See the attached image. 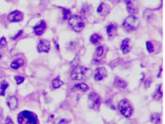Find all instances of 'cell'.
<instances>
[{"mask_svg": "<svg viewBox=\"0 0 165 124\" xmlns=\"http://www.w3.org/2000/svg\"><path fill=\"white\" fill-rule=\"evenodd\" d=\"M15 80H16V81L17 84L20 85V84H22V83L24 81L25 78L23 77H20V76H16L15 77Z\"/></svg>", "mask_w": 165, "mask_h": 124, "instance_id": "obj_25", "label": "cell"}, {"mask_svg": "<svg viewBox=\"0 0 165 124\" xmlns=\"http://www.w3.org/2000/svg\"><path fill=\"white\" fill-rule=\"evenodd\" d=\"M6 1L7 2H10V1H11V0H6Z\"/></svg>", "mask_w": 165, "mask_h": 124, "instance_id": "obj_33", "label": "cell"}, {"mask_svg": "<svg viewBox=\"0 0 165 124\" xmlns=\"http://www.w3.org/2000/svg\"><path fill=\"white\" fill-rule=\"evenodd\" d=\"M118 109L121 113L127 118L130 117L133 114V107L128 100L123 99L118 103Z\"/></svg>", "mask_w": 165, "mask_h": 124, "instance_id": "obj_4", "label": "cell"}, {"mask_svg": "<svg viewBox=\"0 0 165 124\" xmlns=\"http://www.w3.org/2000/svg\"><path fill=\"white\" fill-rule=\"evenodd\" d=\"M107 71L104 67H98L97 68L94 75V78L96 81H101L106 77Z\"/></svg>", "mask_w": 165, "mask_h": 124, "instance_id": "obj_8", "label": "cell"}, {"mask_svg": "<svg viewBox=\"0 0 165 124\" xmlns=\"http://www.w3.org/2000/svg\"><path fill=\"white\" fill-rule=\"evenodd\" d=\"M89 99L91 102V107L96 109L97 108H99L101 104V99L100 96L95 92H91L89 94Z\"/></svg>", "mask_w": 165, "mask_h": 124, "instance_id": "obj_6", "label": "cell"}, {"mask_svg": "<svg viewBox=\"0 0 165 124\" xmlns=\"http://www.w3.org/2000/svg\"><path fill=\"white\" fill-rule=\"evenodd\" d=\"M101 39H102V37L98 34H93L91 36V38H90V41H91V42L93 44H98L101 41Z\"/></svg>", "mask_w": 165, "mask_h": 124, "instance_id": "obj_20", "label": "cell"}, {"mask_svg": "<svg viewBox=\"0 0 165 124\" xmlns=\"http://www.w3.org/2000/svg\"><path fill=\"white\" fill-rule=\"evenodd\" d=\"M2 55L0 54V58H2Z\"/></svg>", "mask_w": 165, "mask_h": 124, "instance_id": "obj_32", "label": "cell"}, {"mask_svg": "<svg viewBox=\"0 0 165 124\" xmlns=\"http://www.w3.org/2000/svg\"><path fill=\"white\" fill-rule=\"evenodd\" d=\"M58 124H69V122L66 119H61Z\"/></svg>", "mask_w": 165, "mask_h": 124, "instance_id": "obj_29", "label": "cell"}, {"mask_svg": "<svg viewBox=\"0 0 165 124\" xmlns=\"http://www.w3.org/2000/svg\"><path fill=\"white\" fill-rule=\"evenodd\" d=\"M146 47H147V50L149 52H150L151 53V52H154V46L151 42L148 41V42L146 43Z\"/></svg>", "mask_w": 165, "mask_h": 124, "instance_id": "obj_24", "label": "cell"}, {"mask_svg": "<svg viewBox=\"0 0 165 124\" xmlns=\"http://www.w3.org/2000/svg\"><path fill=\"white\" fill-rule=\"evenodd\" d=\"M87 69L82 66H77L71 72L70 77L73 80H81L83 79Z\"/></svg>", "mask_w": 165, "mask_h": 124, "instance_id": "obj_5", "label": "cell"}, {"mask_svg": "<svg viewBox=\"0 0 165 124\" xmlns=\"http://www.w3.org/2000/svg\"><path fill=\"white\" fill-rule=\"evenodd\" d=\"M9 85L6 81H2L0 84V96H4L5 92L7 88L8 87Z\"/></svg>", "mask_w": 165, "mask_h": 124, "instance_id": "obj_19", "label": "cell"}, {"mask_svg": "<svg viewBox=\"0 0 165 124\" xmlns=\"http://www.w3.org/2000/svg\"><path fill=\"white\" fill-rule=\"evenodd\" d=\"M150 121L152 123L155 124H160L161 123V115L159 113H155L151 115Z\"/></svg>", "mask_w": 165, "mask_h": 124, "instance_id": "obj_17", "label": "cell"}, {"mask_svg": "<svg viewBox=\"0 0 165 124\" xmlns=\"http://www.w3.org/2000/svg\"><path fill=\"white\" fill-rule=\"evenodd\" d=\"M125 3L127 7V10L130 13H137V8L136 4L133 3V0H125Z\"/></svg>", "mask_w": 165, "mask_h": 124, "instance_id": "obj_13", "label": "cell"}, {"mask_svg": "<svg viewBox=\"0 0 165 124\" xmlns=\"http://www.w3.org/2000/svg\"><path fill=\"white\" fill-rule=\"evenodd\" d=\"M7 104L11 110L16 109L18 106V100L15 96H10L7 100Z\"/></svg>", "mask_w": 165, "mask_h": 124, "instance_id": "obj_12", "label": "cell"}, {"mask_svg": "<svg viewBox=\"0 0 165 124\" xmlns=\"http://www.w3.org/2000/svg\"><path fill=\"white\" fill-rule=\"evenodd\" d=\"M75 88L80 90L81 92H87L89 90V87L87 84H83V83H81V84H78L75 85Z\"/></svg>", "mask_w": 165, "mask_h": 124, "instance_id": "obj_21", "label": "cell"}, {"mask_svg": "<svg viewBox=\"0 0 165 124\" xmlns=\"http://www.w3.org/2000/svg\"><path fill=\"white\" fill-rule=\"evenodd\" d=\"M104 54V48L102 46H99L97 47L96 49V55L98 56V57H100L102 56Z\"/></svg>", "mask_w": 165, "mask_h": 124, "instance_id": "obj_22", "label": "cell"}, {"mask_svg": "<svg viewBox=\"0 0 165 124\" xmlns=\"http://www.w3.org/2000/svg\"><path fill=\"white\" fill-rule=\"evenodd\" d=\"M158 92L159 93V94L160 96H163V85H160L159 87H158Z\"/></svg>", "mask_w": 165, "mask_h": 124, "instance_id": "obj_28", "label": "cell"}, {"mask_svg": "<svg viewBox=\"0 0 165 124\" xmlns=\"http://www.w3.org/2000/svg\"><path fill=\"white\" fill-rule=\"evenodd\" d=\"M69 23L72 29L76 32H81L85 27L83 20L78 15H74V16H71L69 18Z\"/></svg>", "mask_w": 165, "mask_h": 124, "instance_id": "obj_3", "label": "cell"}, {"mask_svg": "<svg viewBox=\"0 0 165 124\" xmlns=\"http://www.w3.org/2000/svg\"><path fill=\"white\" fill-rule=\"evenodd\" d=\"M18 122L19 124H37L35 115L28 111H23L18 114Z\"/></svg>", "mask_w": 165, "mask_h": 124, "instance_id": "obj_1", "label": "cell"}, {"mask_svg": "<svg viewBox=\"0 0 165 124\" xmlns=\"http://www.w3.org/2000/svg\"><path fill=\"white\" fill-rule=\"evenodd\" d=\"M102 10H103V4L102 3V4H101V5L98 7V9H97V12H102Z\"/></svg>", "mask_w": 165, "mask_h": 124, "instance_id": "obj_30", "label": "cell"}, {"mask_svg": "<svg viewBox=\"0 0 165 124\" xmlns=\"http://www.w3.org/2000/svg\"><path fill=\"white\" fill-rule=\"evenodd\" d=\"M117 31V25L116 24H110L108 26L106 31L108 36L110 37H114L116 35Z\"/></svg>", "mask_w": 165, "mask_h": 124, "instance_id": "obj_14", "label": "cell"}, {"mask_svg": "<svg viewBox=\"0 0 165 124\" xmlns=\"http://www.w3.org/2000/svg\"><path fill=\"white\" fill-rule=\"evenodd\" d=\"M22 31H20V33H18V34H17V35H16V37H14V39H16V37H18V36H19V35H20L21 34V33H22Z\"/></svg>", "mask_w": 165, "mask_h": 124, "instance_id": "obj_31", "label": "cell"}, {"mask_svg": "<svg viewBox=\"0 0 165 124\" xmlns=\"http://www.w3.org/2000/svg\"><path fill=\"white\" fill-rule=\"evenodd\" d=\"M7 45V41L4 37H2L1 39H0V48H3L6 46Z\"/></svg>", "mask_w": 165, "mask_h": 124, "instance_id": "obj_23", "label": "cell"}, {"mask_svg": "<svg viewBox=\"0 0 165 124\" xmlns=\"http://www.w3.org/2000/svg\"><path fill=\"white\" fill-rule=\"evenodd\" d=\"M114 84L115 86H117V87L119 88H125L127 85V83L125 80H123V79L117 77L115 78Z\"/></svg>", "mask_w": 165, "mask_h": 124, "instance_id": "obj_15", "label": "cell"}, {"mask_svg": "<svg viewBox=\"0 0 165 124\" xmlns=\"http://www.w3.org/2000/svg\"><path fill=\"white\" fill-rule=\"evenodd\" d=\"M5 124H14L12 120L9 117H7L6 119V122H5Z\"/></svg>", "mask_w": 165, "mask_h": 124, "instance_id": "obj_27", "label": "cell"}, {"mask_svg": "<svg viewBox=\"0 0 165 124\" xmlns=\"http://www.w3.org/2000/svg\"><path fill=\"white\" fill-rule=\"evenodd\" d=\"M63 11H64V13H63V17H64V19H67V18L69 17V16L70 14V10H66V9H63Z\"/></svg>", "mask_w": 165, "mask_h": 124, "instance_id": "obj_26", "label": "cell"}, {"mask_svg": "<svg viewBox=\"0 0 165 124\" xmlns=\"http://www.w3.org/2000/svg\"><path fill=\"white\" fill-rule=\"evenodd\" d=\"M22 18H23V14L20 11L18 10L11 12L7 16V19L12 22H19L22 20Z\"/></svg>", "mask_w": 165, "mask_h": 124, "instance_id": "obj_7", "label": "cell"}, {"mask_svg": "<svg viewBox=\"0 0 165 124\" xmlns=\"http://www.w3.org/2000/svg\"><path fill=\"white\" fill-rule=\"evenodd\" d=\"M131 40L130 39H125L121 43V49L122 52H123V54H127L129 53L131 50Z\"/></svg>", "mask_w": 165, "mask_h": 124, "instance_id": "obj_10", "label": "cell"}, {"mask_svg": "<svg viewBox=\"0 0 165 124\" xmlns=\"http://www.w3.org/2000/svg\"><path fill=\"white\" fill-rule=\"evenodd\" d=\"M140 24L139 18L136 16H129L124 21L123 23V29L127 32H131L135 31Z\"/></svg>", "mask_w": 165, "mask_h": 124, "instance_id": "obj_2", "label": "cell"}, {"mask_svg": "<svg viewBox=\"0 0 165 124\" xmlns=\"http://www.w3.org/2000/svg\"><path fill=\"white\" fill-rule=\"evenodd\" d=\"M51 84L54 89H57L60 87V86H62L64 84V83L62 81H61L60 77H56L55 79H54L53 80H52Z\"/></svg>", "mask_w": 165, "mask_h": 124, "instance_id": "obj_18", "label": "cell"}, {"mask_svg": "<svg viewBox=\"0 0 165 124\" xmlns=\"http://www.w3.org/2000/svg\"><path fill=\"white\" fill-rule=\"evenodd\" d=\"M24 65V61L21 58H18L14 61L12 64H11V67L13 69H18L20 67H22Z\"/></svg>", "mask_w": 165, "mask_h": 124, "instance_id": "obj_16", "label": "cell"}, {"mask_svg": "<svg viewBox=\"0 0 165 124\" xmlns=\"http://www.w3.org/2000/svg\"><path fill=\"white\" fill-rule=\"evenodd\" d=\"M46 28V22L44 21H41L39 25L35 26L34 27V31L37 35H41L44 33Z\"/></svg>", "mask_w": 165, "mask_h": 124, "instance_id": "obj_11", "label": "cell"}, {"mask_svg": "<svg viewBox=\"0 0 165 124\" xmlns=\"http://www.w3.org/2000/svg\"><path fill=\"white\" fill-rule=\"evenodd\" d=\"M50 41L46 39L41 40L38 44V46H37V50L39 52H47L50 50Z\"/></svg>", "mask_w": 165, "mask_h": 124, "instance_id": "obj_9", "label": "cell"}]
</instances>
